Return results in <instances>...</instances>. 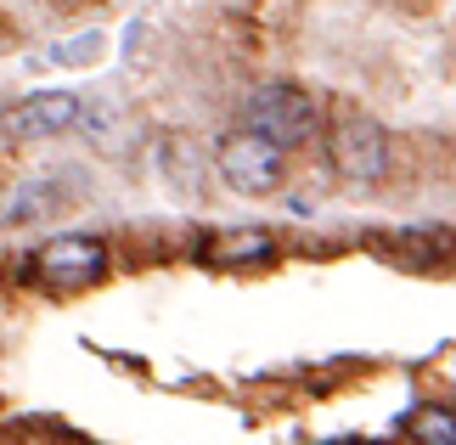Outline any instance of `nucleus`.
<instances>
[{
  "mask_svg": "<svg viewBox=\"0 0 456 445\" xmlns=\"http://www.w3.org/2000/svg\"><path fill=\"white\" fill-rule=\"evenodd\" d=\"M215 169H220V181L232 186V192H242V198H265V192L282 186L288 147L242 124V130L220 136V147H215Z\"/></svg>",
  "mask_w": 456,
  "mask_h": 445,
  "instance_id": "f257e3e1",
  "label": "nucleus"
},
{
  "mask_svg": "<svg viewBox=\"0 0 456 445\" xmlns=\"http://www.w3.org/2000/svg\"><path fill=\"white\" fill-rule=\"evenodd\" d=\"M327 164L338 169L344 181L372 186V181H383V175L395 169V141H389V130H383L378 119L344 113V119L327 130Z\"/></svg>",
  "mask_w": 456,
  "mask_h": 445,
  "instance_id": "f03ea898",
  "label": "nucleus"
},
{
  "mask_svg": "<svg viewBox=\"0 0 456 445\" xmlns=\"http://www.w3.org/2000/svg\"><path fill=\"white\" fill-rule=\"evenodd\" d=\"M242 124L282 147H305V141L322 130V108L299 91V85H259V91L242 102Z\"/></svg>",
  "mask_w": 456,
  "mask_h": 445,
  "instance_id": "7ed1b4c3",
  "label": "nucleus"
},
{
  "mask_svg": "<svg viewBox=\"0 0 456 445\" xmlns=\"http://www.w3.org/2000/svg\"><path fill=\"white\" fill-rule=\"evenodd\" d=\"M34 276H40L51 293H85L108 276V243L85 237V231L51 237V243H40V254H34Z\"/></svg>",
  "mask_w": 456,
  "mask_h": 445,
  "instance_id": "20e7f679",
  "label": "nucleus"
},
{
  "mask_svg": "<svg viewBox=\"0 0 456 445\" xmlns=\"http://www.w3.org/2000/svg\"><path fill=\"white\" fill-rule=\"evenodd\" d=\"M85 113V102L74 91H34L23 96L17 108L6 113V130L17 141H45V136H62V130H74Z\"/></svg>",
  "mask_w": 456,
  "mask_h": 445,
  "instance_id": "39448f33",
  "label": "nucleus"
},
{
  "mask_svg": "<svg viewBox=\"0 0 456 445\" xmlns=\"http://www.w3.org/2000/svg\"><path fill=\"white\" fill-rule=\"evenodd\" d=\"M271 260H276V237L259 226H237L203 243V265H220V271H248V265H271Z\"/></svg>",
  "mask_w": 456,
  "mask_h": 445,
  "instance_id": "423d86ee",
  "label": "nucleus"
},
{
  "mask_svg": "<svg viewBox=\"0 0 456 445\" xmlns=\"http://www.w3.org/2000/svg\"><path fill=\"white\" fill-rule=\"evenodd\" d=\"M406 434H411V445H456V412H445V406H417L406 417Z\"/></svg>",
  "mask_w": 456,
  "mask_h": 445,
  "instance_id": "0eeeda50",
  "label": "nucleus"
},
{
  "mask_svg": "<svg viewBox=\"0 0 456 445\" xmlns=\"http://www.w3.org/2000/svg\"><path fill=\"white\" fill-rule=\"evenodd\" d=\"M57 181H34V186H23L17 192V203H6V220H34V215H51L57 209Z\"/></svg>",
  "mask_w": 456,
  "mask_h": 445,
  "instance_id": "6e6552de",
  "label": "nucleus"
},
{
  "mask_svg": "<svg viewBox=\"0 0 456 445\" xmlns=\"http://www.w3.org/2000/svg\"><path fill=\"white\" fill-rule=\"evenodd\" d=\"M57 6H85V0H57Z\"/></svg>",
  "mask_w": 456,
  "mask_h": 445,
  "instance_id": "1a4fd4ad",
  "label": "nucleus"
}]
</instances>
